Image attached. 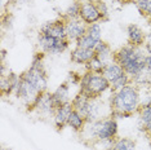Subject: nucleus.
I'll return each instance as SVG.
<instances>
[{
    "label": "nucleus",
    "instance_id": "obj_6",
    "mask_svg": "<svg viewBox=\"0 0 151 150\" xmlns=\"http://www.w3.org/2000/svg\"><path fill=\"white\" fill-rule=\"evenodd\" d=\"M70 45L68 39H58V38L48 36L45 34L39 32L37 35V47L45 54H60L63 53Z\"/></svg>",
    "mask_w": 151,
    "mask_h": 150
},
{
    "label": "nucleus",
    "instance_id": "obj_15",
    "mask_svg": "<svg viewBox=\"0 0 151 150\" xmlns=\"http://www.w3.org/2000/svg\"><path fill=\"white\" fill-rule=\"evenodd\" d=\"M94 57V50L92 49H85V48H80V47H75L71 50V56L70 58L74 63L78 65H87L89 61Z\"/></svg>",
    "mask_w": 151,
    "mask_h": 150
},
{
    "label": "nucleus",
    "instance_id": "obj_18",
    "mask_svg": "<svg viewBox=\"0 0 151 150\" xmlns=\"http://www.w3.org/2000/svg\"><path fill=\"white\" fill-rule=\"evenodd\" d=\"M139 122L145 133L151 137V105H143L138 110Z\"/></svg>",
    "mask_w": 151,
    "mask_h": 150
},
{
    "label": "nucleus",
    "instance_id": "obj_20",
    "mask_svg": "<svg viewBox=\"0 0 151 150\" xmlns=\"http://www.w3.org/2000/svg\"><path fill=\"white\" fill-rule=\"evenodd\" d=\"M80 9H81V1H79V0H74V1L67 6L66 11H65L63 18L65 19L80 18Z\"/></svg>",
    "mask_w": 151,
    "mask_h": 150
},
{
    "label": "nucleus",
    "instance_id": "obj_7",
    "mask_svg": "<svg viewBox=\"0 0 151 150\" xmlns=\"http://www.w3.org/2000/svg\"><path fill=\"white\" fill-rule=\"evenodd\" d=\"M101 40H102V27L99 23H93V25H88L87 34L75 43V47L94 50L96 45Z\"/></svg>",
    "mask_w": 151,
    "mask_h": 150
},
{
    "label": "nucleus",
    "instance_id": "obj_4",
    "mask_svg": "<svg viewBox=\"0 0 151 150\" xmlns=\"http://www.w3.org/2000/svg\"><path fill=\"white\" fill-rule=\"evenodd\" d=\"M89 131H91L92 138L97 140L99 142H112L118 136V122L114 117L101 118L97 120L88 123Z\"/></svg>",
    "mask_w": 151,
    "mask_h": 150
},
{
    "label": "nucleus",
    "instance_id": "obj_28",
    "mask_svg": "<svg viewBox=\"0 0 151 150\" xmlns=\"http://www.w3.org/2000/svg\"><path fill=\"white\" fill-rule=\"evenodd\" d=\"M79 1H81V3H83V1H87V0H79Z\"/></svg>",
    "mask_w": 151,
    "mask_h": 150
},
{
    "label": "nucleus",
    "instance_id": "obj_2",
    "mask_svg": "<svg viewBox=\"0 0 151 150\" xmlns=\"http://www.w3.org/2000/svg\"><path fill=\"white\" fill-rule=\"evenodd\" d=\"M146 54L142 48L127 44L114 52V61L124 69L132 80H136L146 73Z\"/></svg>",
    "mask_w": 151,
    "mask_h": 150
},
{
    "label": "nucleus",
    "instance_id": "obj_9",
    "mask_svg": "<svg viewBox=\"0 0 151 150\" xmlns=\"http://www.w3.org/2000/svg\"><path fill=\"white\" fill-rule=\"evenodd\" d=\"M88 25L81 18L75 19H66V35L67 39L71 42L76 43L80 38H83L87 34Z\"/></svg>",
    "mask_w": 151,
    "mask_h": 150
},
{
    "label": "nucleus",
    "instance_id": "obj_24",
    "mask_svg": "<svg viewBox=\"0 0 151 150\" xmlns=\"http://www.w3.org/2000/svg\"><path fill=\"white\" fill-rule=\"evenodd\" d=\"M146 73L151 75V53L146 54Z\"/></svg>",
    "mask_w": 151,
    "mask_h": 150
},
{
    "label": "nucleus",
    "instance_id": "obj_16",
    "mask_svg": "<svg viewBox=\"0 0 151 150\" xmlns=\"http://www.w3.org/2000/svg\"><path fill=\"white\" fill-rule=\"evenodd\" d=\"M87 124H88V123H87V120H85V118H84L79 111H76V110L74 109V110L71 111L70 117H68L67 127H70V128L73 129V131H75V132H83Z\"/></svg>",
    "mask_w": 151,
    "mask_h": 150
},
{
    "label": "nucleus",
    "instance_id": "obj_21",
    "mask_svg": "<svg viewBox=\"0 0 151 150\" xmlns=\"http://www.w3.org/2000/svg\"><path fill=\"white\" fill-rule=\"evenodd\" d=\"M106 66V62L102 61L101 58H98L97 56H94L89 62L85 65V70L89 71V73H94V74H102L104 73V69Z\"/></svg>",
    "mask_w": 151,
    "mask_h": 150
},
{
    "label": "nucleus",
    "instance_id": "obj_29",
    "mask_svg": "<svg viewBox=\"0 0 151 150\" xmlns=\"http://www.w3.org/2000/svg\"><path fill=\"white\" fill-rule=\"evenodd\" d=\"M150 138H151V137H150Z\"/></svg>",
    "mask_w": 151,
    "mask_h": 150
},
{
    "label": "nucleus",
    "instance_id": "obj_11",
    "mask_svg": "<svg viewBox=\"0 0 151 150\" xmlns=\"http://www.w3.org/2000/svg\"><path fill=\"white\" fill-rule=\"evenodd\" d=\"M127 36H128V44H130V45L137 47V48H142L146 45L147 35L136 23H130L127 27Z\"/></svg>",
    "mask_w": 151,
    "mask_h": 150
},
{
    "label": "nucleus",
    "instance_id": "obj_27",
    "mask_svg": "<svg viewBox=\"0 0 151 150\" xmlns=\"http://www.w3.org/2000/svg\"><path fill=\"white\" fill-rule=\"evenodd\" d=\"M12 1H14V3H19V1H25V0H12Z\"/></svg>",
    "mask_w": 151,
    "mask_h": 150
},
{
    "label": "nucleus",
    "instance_id": "obj_3",
    "mask_svg": "<svg viewBox=\"0 0 151 150\" xmlns=\"http://www.w3.org/2000/svg\"><path fill=\"white\" fill-rule=\"evenodd\" d=\"M107 91H111V84L104 74H94L85 71L81 76L80 92L89 98H99Z\"/></svg>",
    "mask_w": 151,
    "mask_h": 150
},
{
    "label": "nucleus",
    "instance_id": "obj_22",
    "mask_svg": "<svg viewBox=\"0 0 151 150\" xmlns=\"http://www.w3.org/2000/svg\"><path fill=\"white\" fill-rule=\"evenodd\" d=\"M139 14L147 19H151V0H133Z\"/></svg>",
    "mask_w": 151,
    "mask_h": 150
},
{
    "label": "nucleus",
    "instance_id": "obj_19",
    "mask_svg": "<svg viewBox=\"0 0 151 150\" xmlns=\"http://www.w3.org/2000/svg\"><path fill=\"white\" fill-rule=\"evenodd\" d=\"M110 150H136V141L129 137H118L111 142Z\"/></svg>",
    "mask_w": 151,
    "mask_h": 150
},
{
    "label": "nucleus",
    "instance_id": "obj_5",
    "mask_svg": "<svg viewBox=\"0 0 151 150\" xmlns=\"http://www.w3.org/2000/svg\"><path fill=\"white\" fill-rule=\"evenodd\" d=\"M102 74H104L106 76V79L110 81L112 92L122 89V88H124L125 86L130 84V81H132V78H130L124 71V69H123L118 62H115L114 60L110 61L109 63H106Z\"/></svg>",
    "mask_w": 151,
    "mask_h": 150
},
{
    "label": "nucleus",
    "instance_id": "obj_1",
    "mask_svg": "<svg viewBox=\"0 0 151 150\" xmlns=\"http://www.w3.org/2000/svg\"><path fill=\"white\" fill-rule=\"evenodd\" d=\"M142 105L141 93L137 86L128 84L119 91L112 92L110 98V109H111V117L127 118L138 112Z\"/></svg>",
    "mask_w": 151,
    "mask_h": 150
},
{
    "label": "nucleus",
    "instance_id": "obj_12",
    "mask_svg": "<svg viewBox=\"0 0 151 150\" xmlns=\"http://www.w3.org/2000/svg\"><path fill=\"white\" fill-rule=\"evenodd\" d=\"M70 84L67 81L62 83L60 87L57 88L54 92L50 93V98H52V104L54 107V111H56L57 107L62 106L65 104H68L71 102V96H70Z\"/></svg>",
    "mask_w": 151,
    "mask_h": 150
},
{
    "label": "nucleus",
    "instance_id": "obj_17",
    "mask_svg": "<svg viewBox=\"0 0 151 150\" xmlns=\"http://www.w3.org/2000/svg\"><path fill=\"white\" fill-rule=\"evenodd\" d=\"M94 56H97L98 58H101L102 61H105L106 63H109L110 61L114 60V52H112L111 47L109 43L101 40L94 48Z\"/></svg>",
    "mask_w": 151,
    "mask_h": 150
},
{
    "label": "nucleus",
    "instance_id": "obj_14",
    "mask_svg": "<svg viewBox=\"0 0 151 150\" xmlns=\"http://www.w3.org/2000/svg\"><path fill=\"white\" fill-rule=\"evenodd\" d=\"M19 83V76L14 73H8L6 75L1 76V81H0V89L4 96H9V94H14V92L18 87Z\"/></svg>",
    "mask_w": 151,
    "mask_h": 150
},
{
    "label": "nucleus",
    "instance_id": "obj_23",
    "mask_svg": "<svg viewBox=\"0 0 151 150\" xmlns=\"http://www.w3.org/2000/svg\"><path fill=\"white\" fill-rule=\"evenodd\" d=\"M96 1V5L98 8V12H99V16H101V21H107L109 17H110V12H109V6L104 1V0H94Z\"/></svg>",
    "mask_w": 151,
    "mask_h": 150
},
{
    "label": "nucleus",
    "instance_id": "obj_26",
    "mask_svg": "<svg viewBox=\"0 0 151 150\" xmlns=\"http://www.w3.org/2000/svg\"><path fill=\"white\" fill-rule=\"evenodd\" d=\"M147 39H149V42H150V44H151V30H150V32L147 34Z\"/></svg>",
    "mask_w": 151,
    "mask_h": 150
},
{
    "label": "nucleus",
    "instance_id": "obj_25",
    "mask_svg": "<svg viewBox=\"0 0 151 150\" xmlns=\"http://www.w3.org/2000/svg\"><path fill=\"white\" fill-rule=\"evenodd\" d=\"M143 105H151V93L147 96V98L145 101H142V105H141V106H143Z\"/></svg>",
    "mask_w": 151,
    "mask_h": 150
},
{
    "label": "nucleus",
    "instance_id": "obj_8",
    "mask_svg": "<svg viewBox=\"0 0 151 150\" xmlns=\"http://www.w3.org/2000/svg\"><path fill=\"white\" fill-rule=\"evenodd\" d=\"M39 32L45 34V35L52 38H58V39H67L66 19L58 18V19H53V21H48L40 27Z\"/></svg>",
    "mask_w": 151,
    "mask_h": 150
},
{
    "label": "nucleus",
    "instance_id": "obj_10",
    "mask_svg": "<svg viewBox=\"0 0 151 150\" xmlns=\"http://www.w3.org/2000/svg\"><path fill=\"white\" fill-rule=\"evenodd\" d=\"M80 18L87 25H93V23H98L101 21V16H99L98 8L96 5L94 0H87V1L81 3Z\"/></svg>",
    "mask_w": 151,
    "mask_h": 150
},
{
    "label": "nucleus",
    "instance_id": "obj_13",
    "mask_svg": "<svg viewBox=\"0 0 151 150\" xmlns=\"http://www.w3.org/2000/svg\"><path fill=\"white\" fill-rule=\"evenodd\" d=\"M73 110H74V107H73L71 102L65 104L62 106L56 109V111H54V114H53V119H54V124H56V127L58 129H62L67 125L68 117H70Z\"/></svg>",
    "mask_w": 151,
    "mask_h": 150
}]
</instances>
